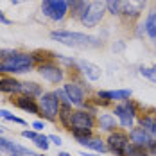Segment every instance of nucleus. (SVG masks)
Wrapping results in <instances>:
<instances>
[{"mask_svg":"<svg viewBox=\"0 0 156 156\" xmlns=\"http://www.w3.org/2000/svg\"><path fill=\"white\" fill-rule=\"evenodd\" d=\"M50 38L58 40L63 45L79 47V48H97L102 45V41L99 38H95V36L83 34V32H72V31H52Z\"/></svg>","mask_w":156,"mask_h":156,"instance_id":"1","label":"nucleus"},{"mask_svg":"<svg viewBox=\"0 0 156 156\" xmlns=\"http://www.w3.org/2000/svg\"><path fill=\"white\" fill-rule=\"evenodd\" d=\"M34 68V59L31 54L23 52H13L9 58L0 61V72L2 74H25Z\"/></svg>","mask_w":156,"mask_h":156,"instance_id":"2","label":"nucleus"},{"mask_svg":"<svg viewBox=\"0 0 156 156\" xmlns=\"http://www.w3.org/2000/svg\"><path fill=\"white\" fill-rule=\"evenodd\" d=\"M95 127V117L92 111L76 109L72 113V135L74 138H92V129Z\"/></svg>","mask_w":156,"mask_h":156,"instance_id":"3","label":"nucleus"},{"mask_svg":"<svg viewBox=\"0 0 156 156\" xmlns=\"http://www.w3.org/2000/svg\"><path fill=\"white\" fill-rule=\"evenodd\" d=\"M38 106H40V115H41L43 119L50 120V122H54V120L58 119L61 102H59L58 95L54 94V92H47V94H43L41 97H40Z\"/></svg>","mask_w":156,"mask_h":156,"instance_id":"4","label":"nucleus"},{"mask_svg":"<svg viewBox=\"0 0 156 156\" xmlns=\"http://www.w3.org/2000/svg\"><path fill=\"white\" fill-rule=\"evenodd\" d=\"M115 117L119 119V124L120 127H133V122H135V117H136V106L133 101H122L120 104H117L115 109H113Z\"/></svg>","mask_w":156,"mask_h":156,"instance_id":"5","label":"nucleus"},{"mask_svg":"<svg viewBox=\"0 0 156 156\" xmlns=\"http://www.w3.org/2000/svg\"><path fill=\"white\" fill-rule=\"evenodd\" d=\"M104 13H106L104 4L99 2V0H95L92 4H88L86 11L83 13V16H81L79 20H81V23H83L84 27H95V25L104 18Z\"/></svg>","mask_w":156,"mask_h":156,"instance_id":"6","label":"nucleus"},{"mask_svg":"<svg viewBox=\"0 0 156 156\" xmlns=\"http://www.w3.org/2000/svg\"><path fill=\"white\" fill-rule=\"evenodd\" d=\"M41 13L50 20H63L68 13L66 0H41Z\"/></svg>","mask_w":156,"mask_h":156,"instance_id":"7","label":"nucleus"},{"mask_svg":"<svg viewBox=\"0 0 156 156\" xmlns=\"http://www.w3.org/2000/svg\"><path fill=\"white\" fill-rule=\"evenodd\" d=\"M127 145H129V135L124 133V131H119V129L109 133L108 140H106L108 151H111L115 156H124Z\"/></svg>","mask_w":156,"mask_h":156,"instance_id":"8","label":"nucleus"},{"mask_svg":"<svg viewBox=\"0 0 156 156\" xmlns=\"http://www.w3.org/2000/svg\"><path fill=\"white\" fill-rule=\"evenodd\" d=\"M38 74L45 79V81L52 83V84H58V83H61L63 77H65L63 70H61V68H59V66H58L54 61L40 63V65H38Z\"/></svg>","mask_w":156,"mask_h":156,"instance_id":"9","label":"nucleus"},{"mask_svg":"<svg viewBox=\"0 0 156 156\" xmlns=\"http://www.w3.org/2000/svg\"><path fill=\"white\" fill-rule=\"evenodd\" d=\"M147 5V0H120V15L126 18H138Z\"/></svg>","mask_w":156,"mask_h":156,"instance_id":"10","label":"nucleus"},{"mask_svg":"<svg viewBox=\"0 0 156 156\" xmlns=\"http://www.w3.org/2000/svg\"><path fill=\"white\" fill-rule=\"evenodd\" d=\"M63 90L66 92L72 106L84 108V104H86V102H84V92H83V88L79 86V83H66V84L63 86Z\"/></svg>","mask_w":156,"mask_h":156,"instance_id":"11","label":"nucleus"},{"mask_svg":"<svg viewBox=\"0 0 156 156\" xmlns=\"http://www.w3.org/2000/svg\"><path fill=\"white\" fill-rule=\"evenodd\" d=\"M13 104H16L20 109L27 111V113H32V115H40V106L36 102L34 97H29V95H18L16 99H13Z\"/></svg>","mask_w":156,"mask_h":156,"instance_id":"12","label":"nucleus"},{"mask_svg":"<svg viewBox=\"0 0 156 156\" xmlns=\"http://www.w3.org/2000/svg\"><path fill=\"white\" fill-rule=\"evenodd\" d=\"M129 140L131 144H135V145H140V147H149V144H151V135L144 129V127H131L129 129Z\"/></svg>","mask_w":156,"mask_h":156,"instance_id":"13","label":"nucleus"},{"mask_svg":"<svg viewBox=\"0 0 156 156\" xmlns=\"http://www.w3.org/2000/svg\"><path fill=\"white\" fill-rule=\"evenodd\" d=\"M77 66L81 68V72L90 79V81H97V79H101V68H99L97 65H94V63L84 61V59H79Z\"/></svg>","mask_w":156,"mask_h":156,"instance_id":"14","label":"nucleus"},{"mask_svg":"<svg viewBox=\"0 0 156 156\" xmlns=\"http://www.w3.org/2000/svg\"><path fill=\"white\" fill-rule=\"evenodd\" d=\"M97 124H99V129H101V131H108V133L117 131V127H119V122H117L115 117L109 115V113L101 115V117L97 119Z\"/></svg>","mask_w":156,"mask_h":156,"instance_id":"15","label":"nucleus"},{"mask_svg":"<svg viewBox=\"0 0 156 156\" xmlns=\"http://www.w3.org/2000/svg\"><path fill=\"white\" fill-rule=\"evenodd\" d=\"M72 113H74V109L70 104H61L59 106V113H58V119H59V122L65 129H68V131H72Z\"/></svg>","mask_w":156,"mask_h":156,"instance_id":"16","label":"nucleus"},{"mask_svg":"<svg viewBox=\"0 0 156 156\" xmlns=\"http://www.w3.org/2000/svg\"><path fill=\"white\" fill-rule=\"evenodd\" d=\"M20 94L29 95V97H41L43 90H41L40 84H36L32 81H23V83H20Z\"/></svg>","mask_w":156,"mask_h":156,"instance_id":"17","label":"nucleus"},{"mask_svg":"<svg viewBox=\"0 0 156 156\" xmlns=\"http://www.w3.org/2000/svg\"><path fill=\"white\" fill-rule=\"evenodd\" d=\"M0 92L20 94V81H16L15 77H2L0 79Z\"/></svg>","mask_w":156,"mask_h":156,"instance_id":"18","label":"nucleus"},{"mask_svg":"<svg viewBox=\"0 0 156 156\" xmlns=\"http://www.w3.org/2000/svg\"><path fill=\"white\" fill-rule=\"evenodd\" d=\"M66 5H68V9L72 11V15L76 18H81L83 13L86 11V7H88L86 0H66Z\"/></svg>","mask_w":156,"mask_h":156,"instance_id":"19","label":"nucleus"},{"mask_svg":"<svg viewBox=\"0 0 156 156\" xmlns=\"http://www.w3.org/2000/svg\"><path fill=\"white\" fill-rule=\"evenodd\" d=\"M144 27H145L147 36L154 40V38H156V11L149 13V16L145 18V23H144Z\"/></svg>","mask_w":156,"mask_h":156,"instance_id":"20","label":"nucleus"},{"mask_svg":"<svg viewBox=\"0 0 156 156\" xmlns=\"http://www.w3.org/2000/svg\"><path fill=\"white\" fill-rule=\"evenodd\" d=\"M83 145H86V147H90V149H94L97 153H106L108 151V147H106V142L102 140V138H88V140L84 142Z\"/></svg>","mask_w":156,"mask_h":156,"instance_id":"21","label":"nucleus"},{"mask_svg":"<svg viewBox=\"0 0 156 156\" xmlns=\"http://www.w3.org/2000/svg\"><path fill=\"white\" fill-rule=\"evenodd\" d=\"M124 156H151V154H149L147 147H140V145H135V144L129 142V145H127V149H126Z\"/></svg>","mask_w":156,"mask_h":156,"instance_id":"22","label":"nucleus"},{"mask_svg":"<svg viewBox=\"0 0 156 156\" xmlns=\"http://www.w3.org/2000/svg\"><path fill=\"white\" fill-rule=\"evenodd\" d=\"M131 90H115V92H109V101H129L131 97Z\"/></svg>","mask_w":156,"mask_h":156,"instance_id":"23","label":"nucleus"},{"mask_svg":"<svg viewBox=\"0 0 156 156\" xmlns=\"http://www.w3.org/2000/svg\"><path fill=\"white\" fill-rule=\"evenodd\" d=\"M140 74L144 77H147L149 81L156 83V65H153V66H140Z\"/></svg>","mask_w":156,"mask_h":156,"instance_id":"24","label":"nucleus"},{"mask_svg":"<svg viewBox=\"0 0 156 156\" xmlns=\"http://www.w3.org/2000/svg\"><path fill=\"white\" fill-rule=\"evenodd\" d=\"M0 117L2 119H5V120H9V122H15V124H20V126H25L27 122L23 120V119H20V117H15V115H11L9 111H5V109H0Z\"/></svg>","mask_w":156,"mask_h":156,"instance_id":"25","label":"nucleus"},{"mask_svg":"<svg viewBox=\"0 0 156 156\" xmlns=\"http://www.w3.org/2000/svg\"><path fill=\"white\" fill-rule=\"evenodd\" d=\"M104 7L111 15H120V0H106Z\"/></svg>","mask_w":156,"mask_h":156,"instance_id":"26","label":"nucleus"},{"mask_svg":"<svg viewBox=\"0 0 156 156\" xmlns=\"http://www.w3.org/2000/svg\"><path fill=\"white\" fill-rule=\"evenodd\" d=\"M32 142L36 144V147H40V149H43V151L48 149V136H45V135H38Z\"/></svg>","mask_w":156,"mask_h":156,"instance_id":"27","label":"nucleus"},{"mask_svg":"<svg viewBox=\"0 0 156 156\" xmlns=\"http://www.w3.org/2000/svg\"><path fill=\"white\" fill-rule=\"evenodd\" d=\"M22 136L23 138H29V140H34L38 136V133H34V131H22Z\"/></svg>","mask_w":156,"mask_h":156,"instance_id":"28","label":"nucleus"},{"mask_svg":"<svg viewBox=\"0 0 156 156\" xmlns=\"http://www.w3.org/2000/svg\"><path fill=\"white\" fill-rule=\"evenodd\" d=\"M147 151H149V154L156 156V138H153V140H151V144H149V147H147Z\"/></svg>","mask_w":156,"mask_h":156,"instance_id":"29","label":"nucleus"},{"mask_svg":"<svg viewBox=\"0 0 156 156\" xmlns=\"http://www.w3.org/2000/svg\"><path fill=\"white\" fill-rule=\"evenodd\" d=\"M32 127H34L36 131H41V129L45 127V124H43L41 120H36V122H32Z\"/></svg>","mask_w":156,"mask_h":156,"instance_id":"30","label":"nucleus"},{"mask_svg":"<svg viewBox=\"0 0 156 156\" xmlns=\"http://www.w3.org/2000/svg\"><path fill=\"white\" fill-rule=\"evenodd\" d=\"M149 135H151V138H156V119L153 120V126L149 129Z\"/></svg>","mask_w":156,"mask_h":156,"instance_id":"31","label":"nucleus"},{"mask_svg":"<svg viewBox=\"0 0 156 156\" xmlns=\"http://www.w3.org/2000/svg\"><path fill=\"white\" fill-rule=\"evenodd\" d=\"M48 140H52L56 145H61V144H63L61 138H59V136H56V135H50V136H48Z\"/></svg>","mask_w":156,"mask_h":156,"instance_id":"32","label":"nucleus"},{"mask_svg":"<svg viewBox=\"0 0 156 156\" xmlns=\"http://www.w3.org/2000/svg\"><path fill=\"white\" fill-rule=\"evenodd\" d=\"M0 22H2V23H5V25H9V23H11V22L4 16V13H2V11H0Z\"/></svg>","mask_w":156,"mask_h":156,"instance_id":"33","label":"nucleus"},{"mask_svg":"<svg viewBox=\"0 0 156 156\" xmlns=\"http://www.w3.org/2000/svg\"><path fill=\"white\" fill-rule=\"evenodd\" d=\"M58 156H72V154H68V153H65V151H61V153H58Z\"/></svg>","mask_w":156,"mask_h":156,"instance_id":"34","label":"nucleus"},{"mask_svg":"<svg viewBox=\"0 0 156 156\" xmlns=\"http://www.w3.org/2000/svg\"><path fill=\"white\" fill-rule=\"evenodd\" d=\"M13 4H22V2H25V0H11Z\"/></svg>","mask_w":156,"mask_h":156,"instance_id":"35","label":"nucleus"},{"mask_svg":"<svg viewBox=\"0 0 156 156\" xmlns=\"http://www.w3.org/2000/svg\"><path fill=\"white\" fill-rule=\"evenodd\" d=\"M81 156H95V154H90V153H83Z\"/></svg>","mask_w":156,"mask_h":156,"instance_id":"36","label":"nucleus"},{"mask_svg":"<svg viewBox=\"0 0 156 156\" xmlns=\"http://www.w3.org/2000/svg\"><path fill=\"white\" fill-rule=\"evenodd\" d=\"M154 41H156V38H154Z\"/></svg>","mask_w":156,"mask_h":156,"instance_id":"37","label":"nucleus"}]
</instances>
